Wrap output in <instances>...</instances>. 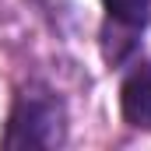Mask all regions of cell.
Masks as SVG:
<instances>
[{
	"label": "cell",
	"instance_id": "1",
	"mask_svg": "<svg viewBox=\"0 0 151 151\" xmlns=\"http://www.w3.org/2000/svg\"><path fill=\"white\" fill-rule=\"evenodd\" d=\"M0 144L21 148V151L63 148L67 144V106H63V99L42 81H28L25 88H18Z\"/></svg>",
	"mask_w": 151,
	"mask_h": 151
},
{
	"label": "cell",
	"instance_id": "2",
	"mask_svg": "<svg viewBox=\"0 0 151 151\" xmlns=\"http://www.w3.org/2000/svg\"><path fill=\"white\" fill-rule=\"evenodd\" d=\"M102 7H106L109 25H116V39L102 42V53L109 63H123L134 53L137 35L151 21V0H102Z\"/></svg>",
	"mask_w": 151,
	"mask_h": 151
},
{
	"label": "cell",
	"instance_id": "3",
	"mask_svg": "<svg viewBox=\"0 0 151 151\" xmlns=\"http://www.w3.org/2000/svg\"><path fill=\"white\" fill-rule=\"evenodd\" d=\"M119 113L134 130H151V60H137L119 84Z\"/></svg>",
	"mask_w": 151,
	"mask_h": 151
}]
</instances>
